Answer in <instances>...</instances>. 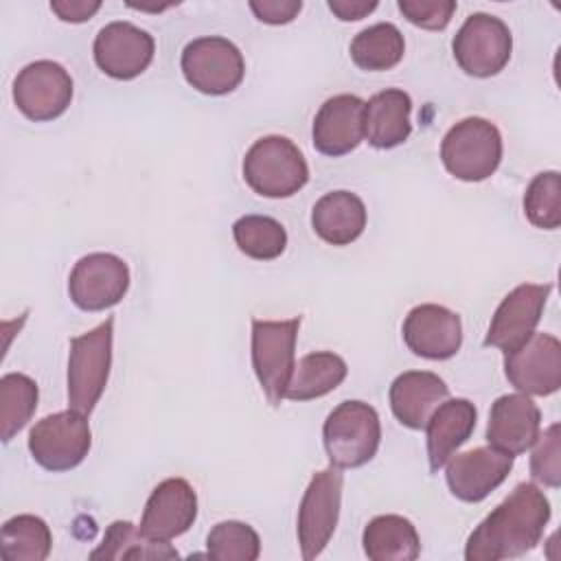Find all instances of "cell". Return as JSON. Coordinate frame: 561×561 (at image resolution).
Segmentation results:
<instances>
[{
	"instance_id": "30bf717a",
	"label": "cell",
	"mask_w": 561,
	"mask_h": 561,
	"mask_svg": "<svg viewBox=\"0 0 561 561\" xmlns=\"http://www.w3.org/2000/svg\"><path fill=\"white\" fill-rule=\"evenodd\" d=\"M451 50L462 72L486 79L508 64L513 35L500 18L491 13H471L454 35Z\"/></svg>"
},
{
	"instance_id": "8992f818",
	"label": "cell",
	"mask_w": 561,
	"mask_h": 561,
	"mask_svg": "<svg viewBox=\"0 0 561 561\" xmlns=\"http://www.w3.org/2000/svg\"><path fill=\"white\" fill-rule=\"evenodd\" d=\"M26 445L42 469L70 471L85 460L92 447V432L85 414L68 408L37 421L28 432Z\"/></svg>"
},
{
	"instance_id": "2e32d148",
	"label": "cell",
	"mask_w": 561,
	"mask_h": 561,
	"mask_svg": "<svg viewBox=\"0 0 561 561\" xmlns=\"http://www.w3.org/2000/svg\"><path fill=\"white\" fill-rule=\"evenodd\" d=\"M197 519V493L184 478L162 480L145 502L138 530L153 541L184 535Z\"/></svg>"
},
{
	"instance_id": "ba28073f",
	"label": "cell",
	"mask_w": 561,
	"mask_h": 561,
	"mask_svg": "<svg viewBox=\"0 0 561 561\" xmlns=\"http://www.w3.org/2000/svg\"><path fill=\"white\" fill-rule=\"evenodd\" d=\"M298 329L300 316L289 320H252V368L274 408L280 405L296 366Z\"/></svg>"
},
{
	"instance_id": "e575fe53",
	"label": "cell",
	"mask_w": 561,
	"mask_h": 561,
	"mask_svg": "<svg viewBox=\"0 0 561 561\" xmlns=\"http://www.w3.org/2000/svg\"><path fill=\"white\" fill-rule=\"evenodd\" d=\"M397 7L410 24L427 31H443L456 11L454 0H399Z\"/></svg>"
},
{
	"instance_id": "5b68a950",
	"label": "cell",
	"mask_w": 561,
	"mask_h": 561,
	"mask_svg": "<svg viewBox=\"0 0 561 561\" xmlns=\"http://www.w3.org/2000/svg\"><path fill=\"white\" fill-rule=\"evenodd\" d=\"M440 160L456 180L482 182L502 162V134L482 116L462 118L443 136Z\"/></svg>"
},
{
	"instance_id": "9c48e42d",
	"label": "cell",
	"mask_w": 561,
	"mask_h": 561,
	"mask_svg": "<svg viewBox=\"0 0 561 561\" xmlns=\"http://www.w3.org/2000/svg\"><path fill=\"white\" fill-rule=\"evenodd\" d=\"M344 476L337 467H327L311 476L298 506V543L305 561L316 559L331 541L342 506Z\"/></svg>"
},
{
	"instance_id": "6da1fadb",
	"label": "cell",
	"mask_w": 561,
	"mask_h": 561,
	"mask_svg": "<svg viewBox=\"0 0 561 561\" xmlns=\"http://www.w3.org/2000/svg\"><path fill=\"white\" fill-rule=\"evenodd\" d=\"M550 502L533 482H519L469 535L467 561H502L530 552L550 522Z\"/></svg>"
},
{
	"instance_id": "ac0fdd59",
	"label": "cell",
	"mask_w": 561,
	"mask_h": 561,
	"mask_svg": "<svg viewBox=\"0 0 561 561\" xmlns=\"http://www.w3.org/2000/svg\"><path fill=\"white\" fill-rule=\"evenodd\" d=\"M511 469L513 456L489 445L454 454L447 462L445 480L454 497L476 504L489 497L508 478Z\"/></svg>"
},
{
	"instance_id": "8d00e7d4",
	"label": "cell",
	"mask_w": 561,
	"mask_h": 561,
	"mask_svg": "<svg viewBox=\"0 0 561 561\" xmlns=\"http://www.w3.org/2000/svg\"><path fill=\"white\" fill-rule=\"evenodd\" d=\"M99 9H101L99 0H53L50 2V11L61 22H70V24L88 22Z\"/></svg>"
},
{
	"instance_id": "9a60e30c",
	"label": "cell",
	"mask_w": 561,
	"mask_h": 561,
	"mask_svg": "<svg viewBox=\"0 0 561 561\" xmlns=\"http://www.w3.org/2000/svg\"><path fill=\"white\" fill-rule=\"evenodd\" d=\"M94 61L112 79L129 81L142 75L156 53L153 37L131 22H110L94 37Z\"/></svg>"
},
{
	"instance_id": "484cf974",
	"label": "cell",
	"mask_w": 561,
	"mask_h": 561,
	"mask_svg": "<svg viewBox=\"0 0 561 561\" xmlns=\"http://www.w3.org/2000/svg\"><path fill=\"white\" fill-rule=\"evenodd\" d=\"M346 362L331 351H316L298 359L283 399L311 401L329 394L346 379Z\"/></svg>"
},
{
	"instance_id": "1f68e13d",
	"label": "cell",
	"mask_w": 561,
	"mask_h": 561,
	"mask_svg": "<svg viewBox=\"0 0 561 561\" xmlns=\"http://www.w3.org/2000/svg\"><path fill=\"white\" fill-rule=\"evenodd\" d=\"M206 550L217 561H254L261 554V539L250 524L228 519L210 528Z\"/></svg>"
},
{
	"instance_id": "8fae6325",
	"label": "cell",
	"mask_w": 561,
	"mask_h": 561,
	"mask_svg": "<svg viewBox=\"0 0 561 561\" xmlns=\"http://www.w3.org/2000/svg\"><path fill=\"white\" fill-rule=\"evenodd\" d=\"M72 88V77L61 64L31 61L13 79V103L28 121H55L68 110Z\"/></svg>"
},
{
	"instance_id": "d6a6232c",
	"label": "cell",
	"mask_w": 561,
	"mask_h": 561,
	"mask_svg": "<svg viewBox=\"0 0 561 561\" xmlns=\"http://www.w3.org/2000/svg\"><path fill=\"white\" fill-rule=\"evenodd\" d=\"M524 215L541 230L561 226V178L559 171L537 173L524 193Z\"/></svg>"
},
{
	"instance_id": "7a4b0ae2",
	"label": "cell",
	"mask_w": 561,
	"mask_h": 561,
	"mask_svg": "<svg viewBox=\"0 0 561 561\" xmlns=\"http://www.w3.org/2000/svg\"><path fill=\"white\" fill-rule=\"evenodd\" d=\"M243 180L261 197L283 199L296 195L309 180L302 151L287 136H263L243 158Z\"/></svg>"
},
{
	"instance_id": "d590c367",
	"label": "cell",
	"mask_w": 561,
	"mask_h": 561,
	"mask_svg": "<svg viewBox=\"0 0 561 561\" xmlns=\"http://www.w3.org/2000/svg\"><path fill=\"white\" fill-rule=\"evenodd\" d=\"M250 9L259 22L278 26V24H289L300 13L302 2L300 0H263V2L252 0Z\"/></svg>"
},
{
	"instance_id": "f1b7e54d",
	"label": "cell",
	"mask_w": 561,
	"mask_h": 561,
	"mask_svg": "<svg viewBox=\"0 0 561 561\" xmlns=\"http://www.w3.org/2000/svg\"><path fill=\"white\" fill-rule=\"evenodd\" d=\"M90 559H178V550L169 541L147 539L131 522L116 519L107 526Z\"/></svg>"
},
{
	"instance_id": "836d02e7",
	"label": "cell",
	"mask_w": 561,
	"mask_h": 561,
	"mask_svg": "<svg viewBox=\"0 0 561 561\" xmlns=\"http://www.w3.org/2000/svg\"><path fill=\"white\" fill-rule=\"evenodd\" d=\"M530 476L533 480L557 489L561 484V425L552 423L535 440L530 456Z\"/></svg>"
},
{
	"instance_id": "d4e9b609",
	"label": "cell",
	"mask_w": 561,
	"mask_h": 561,
	"mask_svg": "<svg viewBox=\"0 0 561 561\" xmlns=\"http://www.w3.org/2000/svg\"><path fill=\"white\" fill-rule=\"evenodd\" d=\"M364 554L370 561H414L421 539L414 524L401 515H377L362 533Z\"/></svg>"
},
{
	"instance_id": "83f0119b",
	"label": "cell",
	"mask_w": 561,
	"mask_h": 561,
	"mask_svg": "<svg viewBox=\"0 0 561 561\" xmlns=\"http://www.w3.org/2000/svg\"><path fill=\"white\" fill-rule=\"evenodd\" d=\"M53 535L37 515H15L2 524L0 557L4 561H44L50 554Z\"/></svg>"
},
{
	"instance_id": "d6986e66",
	"label": "cell",
	"mask_w": 561,
	"mask_h": 561,
	"mask_svg": "<svg viewBox=\"0 0 561 561\" xmlns=\"http://www.w3.org/2000/svg\"><path fill=\"white\" fill-rule=\"evenodd\" d=\"M541 427V412L528 394H502L493 401L486 423V443L513 458L528 451Z\"/></svg>"
},
{
	"instance_id": "7c38bea8",
	"label": "cell",
	"mask_w": 561,
	"mask_h": 561,
	"mask_svg": "<svg viewBox=\"0 0 561 561\" xmlns=\"http://www.w3.org/2000/svg\"><path fill=\"white\" fill-rule=\"evenodd\" d=\"M129 289L127 263L110 252L81 256L70 276L68 294L81 311H103L118 305Z\"/></svg>"
},
{
	"instance_id": "cb8c5ba5",
	"label": "cell",
	"mask_w": 561,
	"mask_h": 561,
	"mask_svg": "<svg viewBox=\"0 0 561 561\" xmlns=\"http://www.w3.org/2000/svg\"><path fill=\"white\" fill-rule=\"evenodd\" d=\"M311 228L331 245H348L366 228V206L351 191L324 193L313 204Z\"/></svg>"
},
{
	"instance_id": "74e56055",
	"label": "cell",
	"mask_w": 561,
	"mask_h": 561,
	"mask_svg": "<svg viewBox=\"0 0 561 561\" xmlns=\"http://www.w3.org/2000/svg\"><path fill=\"white\" fill-rule=\"evenodd\" d=\"M327 7L342 20V22H355L366 18L377 9L375 0H329Z\"/></svg>"
},
{
	"instance_id": "f546056e",
	"label": "cell",
	"mask_w": 561,
	"mask_h": 561,
	"mask_svg": "<svg viewBox=\"0 0 561 561\" xmlns=\"http://www.w3.org/2000/svg\"><path fill=\"white\" fill-rule=\"evenodd\" d=\"M39 390L24 373H7L0 379V436L9 443L35 414Z\"/></svg>"
},
{
	"instance_id": "44dd1931",
	"label": "cell",
	"mask_w": 561,
	"mask_h": 561,
	"mask_svg": "<svg viewBox=\"0 0 561 561\" xmlns=\"http://www.w3.org/2000/svg\"><path fill=\"white\" fill-rule=\"evenodd\" d=\"M449 397L447 383L430 370H405L390 383V408L410 430H425L434 410Z\"/></svg>"
},
{
	"instance_id": "4316f807",
	"label": "cell",
	"mask_w": 561,
	"mask_h": 561,
	"mask_svg": "<svg viewBox=\"0 0 561 561\" xmlns=\"http://www.w3.org/2000/svg\"><path fill=\"white\" fill-rule=\"evenodd\" d=\"M348 53L357 68L366 72H381L394 68L403 59L405 39L394 24L379 22L359 31L353 37Z\"/></svg>"
},
{
	"instance_id": "3957f363",
	"label": "cell",
	"mask_w": 561,
	"mask_h": 561,
	"mask_svg": "<svg viewBox=\"0 0 561 561\" xmlns=\"http://www.w3.org/2000/svg\"><path fill=\"white\" fill-rule=\"evenodd\" d=\"M114 318L70 340L68 353V405L81 414H90L105 392L112 368Z\"/></svg>"
},
{
	"instance_id": "4dcf8cb0",
	"label": "cell",
	"mask_w": 561,
	"mask_h": 561,
	"mask_svg": "<svg viewBox=\"0 0 561 561\" xmlns=\"http://www.w3.org/2000/svg\"><path fill=\"white\" fill-rule=\"evenodd\" d=\"M237 248L254 261L278 259L287 248V232L280 221L267 215H243L232 224Z\"/></svg>"
},
{
	"instance_id": "7402d4cb",
	"label": "cell",
	"mask_w": 561,
	"mask_h": 561,
	"mask_svg": "<svg viewBox=\"0 0 561 561\" xmlns=\"http://www.w3.org/2000/svg\"><path fill=\"white\" fill-rule=\"evenodd\" d=\"M478 410L469 399H445L430 416L427 430V460L430 471L438 473L456 449L469 440L476 430Z\"/></svg>"
},
{
	"instance_id": "5bb4252c",
	"label": "cell",
	"mask_w": 561,
	"mask_h": 561,
	"mask_svg": "<svg viewBox=\"0 0 561 561\" xmlns=\"http://www.w3.org/2000/svg\"><path fill=\"white\" fill-rule=\"evenodd\" d=\"M504 375L522 394H554L561 388V342L550 333H533L522 346L504 353Z\"/></svg>"
},
{
	"instance_id": "ffe728a7",
	"label": "cell",
	"mask_w": 561,
	"mask_h": 561,
	"mask_svg": "<svg viewBox=\"0 0 561 561\" xmlns=\"http://www.w3.org/2000/svg\"><path fill=\"white\" fill-rule=\"evenodd\" d=\"M364 107L357 94H335L327 99L311 127L316 151L329 158L351 153L364 138Z\"/></svg>"
},
{
	"instance_id": "4fadbf2b",
	"label": "cell",
	"mask_w": 561,
	"mask_h": 561,
	"mask_svg": "<svg viewBox=\"0 0 561 561\" xmlns=\"http://www.w3.org/2000/svg\"><path fill=\"white\" fill-rule=\"evenodd\" d=\"M550 291V283H522L508 291L497 305L482 344L500 348L502 353H511L522 346L535 333Z\"/></svg>"
},
{
	"instance_id": "603a6c76",
	"label": "cell",
	"mask_w": 561,
	"mask_h": 561,
	"mask_svg": "<svg viewBox=\"0 0 561 561\" xmlns=\"http://www.w3.org/2000/svg\"><path fill=\"white\" fill-rule=\"evenodd\" d=\"M412 99L399 88L373 94L364 107V138L375 149H394L412 134Z\"/></svg>"
},
{
	"instance_id": "e0dca14e",
	"label": "cell",
	"mask_w": 561,
	"mask_h": 561,
	"mask_svg": "<svg viewBox=\"0 0 561 561\" xmlns=\"http://www.w3.org/2000/svg\"><path fill=\"white\" fill-rule=\"evenodd\" d=\"M403 342L416 355L434 362L454 357L462 344L460 316L443 305L425 302L410 309L403 320Z\"/></svg>"
},
{
	"instance_id": "277c9868",
	"label": "cell",
	"mask_w": 561,
	"mask_h": 561,
	"mask_svg": "<svg viewBox=\"0 0 561 561\" xmlns=\"http://www.w3.org/2000/svg\"><path fill=\"white\" fill-rule=\"evenodd\" d=\"M322 443L329 462L337 469H357L370 462L381 443L377 410L364 401H342L324 419Z\"/></svg>"
},
{
	"instance_id": "52a82bcc",
	"label": "cell",
	"mask_w": 561,
	"mask_h": 561,
	"mask_svg": "<svg viewBox=\"0 0 561 561\" xmlns=\"http://www.w3.org/2000/svg\"><path fill=\"white\" fill-rule=\"evenodd\" d=\"M180 68L191 88L208 96L230 94L245 75V61L237 44L221 35H204L188 42Z\"/></svg>"
}]
</instances>
